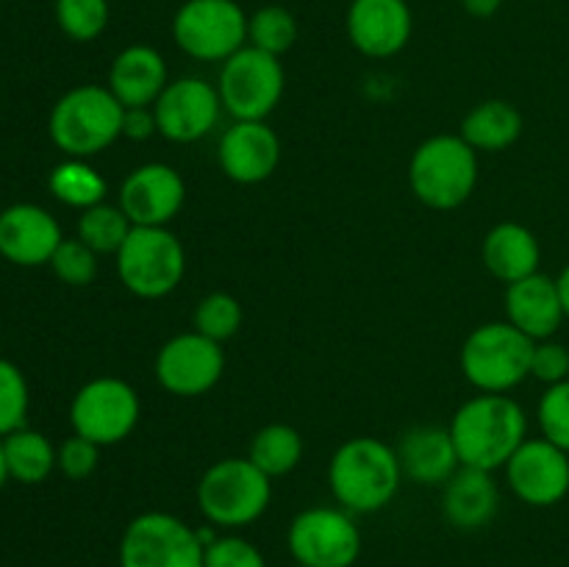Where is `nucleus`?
I'll return each mask as SVG.
<instances>
[{
    "instance_id": "obj_1",
    "label": "nucleus",
    "mask_w": 569,
    "mask_h": 567,
    "mask_svg": "<svg viewBox=\"0 0 569 567\" xmlns=\"http://www.w3.org/2000/svg\"><path fill=\"white\" fill-rule=\"evenodd\" d=\"M448 428L461 465L495 472L528 439V415L511 395L481 392L456 409Z\"/></svg>"
},
{
    "instance_id": "obj_2",
    "label": "nucleus",
    "mask_w": 569,
    "mask_h": 567,
    "mask_svg": "<svg viewBox=\"0 0 569 567\" xmlns=\"http://www.w3.org/2000/svg\"><path fill=\"white\" fill-rule=\"evenodd\" d=\"M403 470L398 448L376 437L345 439L328 465V487L333 500L350 515H372L398 495Z\"/></svg>"
},
{
    "instance_id": "obj_3",
    "label": "nucleus",
    "mask_w": 569,
    "mask_h": 567,
    "mask_svg": "<svg viewBox=\"0 0 569 567\" xmlns=\"http://www.w3.org/2000/svg\"><path fill=\"white\" fill-rule=\"evenodd\" d=\"M126 106L100 83H81L56 100L48 131L56 148L70 159H92L122 137Z\"/></svg>"
},
{
    "instance_id": "obj_4",
    "label": "nucleus",
    "mask_w": 569,
    "mask_h": 567,
    "mask_svg": "<svg viewBox=\"0 0 569 567\" xmlns=\"http://www.w3.org/2000/svg\"><path fill=\"white\" fill-rule=\"evenodd\" d=\"M478 183V150L461 133H437L417 145L409 159V187L422 206L453 211L470 200Z\"/></svg>"
},
{
    "instance_id": "obj_5",
    "label": "nucleus",
    "mask_w": 569,
    "mask_h": 567,
    "mask_svg": "<svg viewBox=\"0 0 569 567\" xmlns=\"http://www.w3.org/2000/svg\"><path fill=\"white\" fill-rule=\"evenodd\" d=\"M194 498L206 523L217 528H244L270 509L272 478L248 456H228L206 467Z\"/></svg>"
},
{
    "instance_id": "obj_6",
    "label": "nucleus",
    "mask_w": 569,
    "mask_h": 567,
    "mask_svg": "<svg viewBox=\"0 0 569 567\" xmlns=\"http://www.w3.org/2000/svg\"><path fill=\"white\" fill-rule=\"evenodd\" d=\"M533 345L509 320L483 322L461 345V372L478 392L509 395L531 376Z\"/></svg>"
},
{
    "instance_id": "obj_7",
    "label": "nucleus",
    "mask_w": 569,
    "mask_h": 567,
    "mask_svg": "<svg viewBox=\"0 0 569 567\" xmlns=\"http://www.w3.org/2000/svg\"><path fill=\"white\" fill-rule=\"evenodd\" d=\"M114 259L122 287L142 300L176 292L187 272V250L167 226H133Z\"/></svg>"
},
{
    "instance_id": "obj_8",
    "label": "nucleus",
    "mask_w": 569,
    "mask_h": 567,
    "mask_svg": "<svg viewBox=\"0 0 569 567\" xmlns=\"http://www.w3.org/2000/svg\"><path fill=\"white\" fill-rule=\"evenodd\" d=\"M287 72L278 56L244 44L220 64L217 92L233 120H267L281 103Z\"/></svg>"
},
{
    "instance_id": "obj_9",
    "label": "nucleus",
    "mask_w": 569,
    "mask_h": 567,
    "mask_svg": "<svg viewBox=\"0 0 569 567\" xmlns=\"http://www.w3.org/2000/svg\"><path fill=\"white\" fill-rule=\"evenodd\" d=\"M120 567H203L198 528L170 511H142L126 526L117 550Z\"/></svg>"
},
{
    "instance_id": "obj_10",
    "label": "nucleus",
    "mask_w": 569,
    "mask_h": 567,
    "mask_svg": "<svg viewBox=\"0 0 569 567\" xmlns=\"http://www.w3.org/2000/svg\"><path fill=\"white\" fill-rule=\"evenodd\" d=\"M248 17L237 0H183L172 39L194 61H226L248 44Z\"/></svg>"
},
{
    "instance_id": "obj_11",
    "label": "nucleus",
    "mask_w": 569,
    "mask_h": 567,
    "mask_svg": "<svg viewBox=\"0 0 569 567\" xmlns=\"http://www.w3.org/2000/svg\"><path fill=\"white\" fill-rule=\"evenodd\" d=\"M142 404L126 378L98 376L83 384L70 404L72 434L92 439L100 448L126 442L139 426Z\"/></svg>"
},
{
    "instance_id": "obj_12",
    "label": "nucleus",
    "mask_w": 569,
    "mask_h": 567,
    "mask_svg": "<svg viewBox=\"0 0 569 567\" xmlns=\"http://www.w3.org/2000/svg\"><path fill=\"white\" fill-rule=\"evenodd\" d=\"M287 548L295 565L353 567L361 556V531L342 506H309L289 523Z\"/></svg>"
},
{
    "instance_id": "obj_13",
    "label": "nucleus",
    "mask_w": 569,
    "mask_h": 567,
    "mask_svg": "<svg viewBox=\"0 0 569 567\" xmlns=\"http://www.w3.org/2000/svg\"><path fill=\"white\" fill-rule=\"evenodd\" d=\"M156 381L176 398H200L220 384L226 372L222 345L198 331H183L167 339L153 361Z\"/></svg>"
},
{
    "instance_id": "obj_14",
    "label": "nucleus",
    "mask_w": 569,
    "mask_h": 567,
    "mask_svg": "<svg viewBox=\"0 0 569 567\" xmlns=\"http://www.w3.org/2000/svg\"><path fill=\"white\" fill-rule=\"evenodd\" d=\"M220 111L226 109H222L217 83H209L198 76L170 81L153 103L159 133L176 145H189L209 137L220 122Z\"/></svg>"
},
{
    "instance_id": "obj_15",
    "label": "nucleus",
    "mask_w": 569,
    "mask_h": 567,
    "mask_svg": "<svg viewBox=\"0 0 569 567\" xmlns=\"http://www.w3.org/2000/svg\"><path fill=\"white\" fill-rule=\"evenodd\" d=\"M503 470L509 489L526 506L548 509L569 495V454L545 437H528Z\"/></svg>"
},
{
    "instance_id": "obj_16",
    "label": "nucleus",
    "mask_w": 569,
    "mask_h": 567,
    "mask_svg": "<svg viewBox=\"0 0 569 567\" xmlns=\"http://www.w3.org/2000/svg\"><path fill=\"white\" fill-rule=\"evenodd\" d=\"M183 200L187 183L181 172L164 161H148L122 178L117 203L133 226H170L183 209Z\"/></svg>"
},
{
    "instance_id": "obj_17",
    "label": "nucleus",
    "mask_w": 569,
    "mask_h": 567,
    "mask_svg": "<svg viewBox=\"0 0 569 567\" xmlns=\"http://www.w3.org/2000/svg\"><path fill=\"white\" fill-rule=\"evenodd\" d=\"M345 31L367 59H392L415 33V14L409 0H350Z\"/></svg>"
},
{
    "instance_id": "obj_18",
    "label": "nucleus",
    "mask_w": 569,
    "mask_h": 567,
    "mask_svg": "<svg viewBox=\"0 0 569 567\" xmlns=\"http://www.w3.org/2000/svg\"><path fill=\"white\" fill-rule=\"evenodd\" d=\"M217 161L233 183L253 187L267 181L281 165V139L267 120H233L222 131Z\"/></svg>"
},
{
    "instance_id": "obj_19",
    "label": "nucleus",
    "mask_w": 569,
    "mask_h": 567,
    "mask_svg": "<svg viewBox=\"0 0 569 567\" xmlns=\"http://www.w3.org/2000/svg\"><path fill=\"white\" fill-rule=\"evenodd\" d=\"M59 220L37 203H14L0 211V256L17 267L50 265L61 245Z\"/></svg>"
},
{
    "instance_id": "obj_20",
    "label": "nucleus",
    "mask_w": 569,
    "mask_h": 567,
    "mask_svg": "<svg viewBox=\"0 0 569 567\" xmlns=\"http://www.w3.org/2000/svg\"><path fill=\"white\" fill-rule=\"evenodd\" d=\"M506 320L520 328L533 342L550 339L565 322V306H561L556 278L545 272L520 278L506 287Z\"/></svg>"
},
{
    "instance_id": "obj_21",
    "label": "nucleus",
    "mask_w": 569,
    "mask_h": 567,
    "mask_svg": "<svg viewBox=\"0 0 569 567\" xmlns=\"http://www.w3.org/2000/svg\"><path fill=\"white\" fill-rule=\"evenodd\" d=\"M167 83H170V70L164 56L153 44H128L111 61L106 87L126 109H142L159 100Z\"/></svg>"
},
{
    "instance_id": "obj_22",
    "label": "nucleus",
    "mask_w": 569,
    "mask_h": 567,
    "mask_svg": "<svg viewBox=\"0 0 569 567\" xmlns=\"http://www.w3.org/2000/svg\"><path fill=\"white\" fill-rule=\"evenodd\" d=\"M500 509L498 481L489 470L461 465L442 484V515L459 531H478L489 526Z\"/></svg>"
},
{
    "instance_id": "obj_23",
    "label": "nucleus",
    "mask_w": 569,
    "mask_h": 567,
    "mask_svg": "<svg viewBox=\"0 0 569 567\" xmlns=\"http://www.w3.org/2000/svg\"><path fill=\"white\" fill-rule=\"evenodd\" d=\"M398 459L403 478H411L422 487H442L461 467L450 428L415 426L400 437Z\"/></svg>"
},
{
    "instance_id": "obj_24",
    "label": "nucleus",
    "mask_w": 569,
    "mask_h": 567,
    "mask_svg": "<svg viewBox=\"0 0 569 567\" xmlns=\"http://www.w3.org/2000/svg\"><path fill=\"white\" fill-rule=\"evenodd\" d=\"M481 259L483 267L509 287V284L520 281V278L539 272L542 248H539V239L531 228L522 226V222L506 220L489 228L481 245Z\"/></svg>"
},
{
    "instance_id": "obj_25",
    "label": "nucleus",
    "mask_w": 569,
    "mask_h": 567,
    "mask_svg": "<svg viewBox=\"0 0 569 567\" xmlns=\"http://www.w3.org/2000/svg\"><path fill=\"white\" fill-rule=\"evenodd\" d=\"M459 133L478 153H500L520 139L522 115L509 100H483L467 111Z\"/></svg>"
},
{
    "instance_id": "obj_26",
    "label": "nucleus",
    "mask_w": 569,
    "mask_h": 567,
    "mask_svg": "<svg viewBox=\"0 0 569 567\" xmlns=\"http://www.w3.org/2000/svg\"><path fill=\"white\" fill-rule=\"evenodd\" d=\"M303 437L287 422H267L250 439L248 459L270 478L289 476L303 461Z\"/></svg>"
},
{
    "instance_id": "obj_27",
    "label": "nucleus",
    "mask_w": 569,
    "mask_h": 567,
    "mask_svg": "<svg viewBox=\"0 0 569 567\" xmlns=\"http://www.w3.org/2000/svg\"><path fill=\"white\" fill-rule=\"evenodd\" d=\"M48 189L59 203L78 211H87L92 206L103 203L106 192H109V183L89 165V159H70L67 156L64 161H59L50 170Z\"/></svg>"
},
{
    "instance_id": "obj_28",
    "label": "nucleus",
    "mask_w": 569,
    "mask_h": 567,
    "mask_svg": "<svg viewBox=\"0 0 569 567\" xmlns=\"http://www.w3.org/2000/svg\"><path fill=\"white\" fill-rule=\"evenodd\" d=\"M9 476L20 484H42L56 470V448L44 434L33 428H17L3 437Z\"/></svg>"
},
{
    "instance_id": "obj_29",
    "label": "nucleus",
    "mask_w": 569,
    "mask_h": 567,
    "mask_svg": "<svg viewBox=\"0 0 569 567\" xmlns=\"http://www.w3.org/2000/svg\"><path fill=\"white\" fill-rule=\"evenodd\" d=\"M133 222L128 220L126 211L120 209V203H98L92 209L81 211L78 217V233L76 237L81 242H87L94 253H114L122 248V242L131 233Z\"/></svg>"
},
{
    "instance_id": "obj_30",
    "label": "nucleus",
    "mask_w": 569,
    "mask_h": 567,
    "mask_svg": "<svg viewBox=\"0 0 569 567\" xmlns=\"http://www.w3.org/2000/svg\"><path fill=\"white\" fill-rule=\"evenodd\" d=\"M295 42H298V20L287 6H261L248 17V44L253 48L281 59L295 48Z\"/></svg>"
},
{
    "instance_id": "obj_31",
    "label": "nucleus",
    "mask_w": 569,
    "mask_h": 567,
    "mask_svg": "<svg viewBox=\"0 0 569 567\" xmlns=\"http://www.w3.org/2000/svg\"><path fill=\"white\" fill-rule=\"evenodd\" d=\"M244 311L233 295L228 292H209L198 306H194L192 315V331L203 334V337L214 339V342H226V339L237 337V331L242 328Z\"/></svg>"
},
{
    "instance_id": "obj_32",
    "label": "nucleus",
    "mask_w": 569,
    "mask_h": 567,
    "mask_svg": "<svg viewBox=\"0 0 569 567\" xmlns=\"http://www.w3.org/2000/svg\"><path fill=\"white\" fill-rule=\"evenodd\" d=\"M109 0H56V22L72 42H94L109 28Z\"/></svg>"
},
{
    "instance_id": "obj_33",
    "label": "nucleus",
    "mask_w": 569,
    "mask_h": 567,
    "mask_svg": "<svg viewBox=\"0 0 569 567\" xmlns=\"http://www.w3.org/2000/svg\"><path fill=\"white\" fill-rule=\"evenodd\" d=\"M28 404L31 392L22 370L14 361L0 359V439L26 426Z\"/></svg>"
},
{
    "instance_id": "obj_34",
    "label": "nucleus",
    "mask_w": 569,
    "mask_h": 567,
    "mask_svg": "<svg viewBox=\"0 0 569 567\" xmlns=\"http://www.w3.org/2000/svg\"><path fill=\"white\" fill-rule=\"evenodd\" d=\"M50 267H53L56 278L67 287H89L98 276V253L78 237H64L56 248L53 259H50Z\"/></svg>"
},
{
    "instance_id": "obj_35",
    "label": "nucleus",
    "mask_w": 569,
    "mask_h": 567,
    "mask_svg": "<svg viewBox=\"0 0 569 567\" xmlns=\"http://www.w3.org/2000/svg\"><path fill=\"white\" fill-rule=\"evenodd\" d=\"M537 422L548 442L569 454V378L545 389L537 406Z\"/></svg>"
},
{
    "instance_id": "obj_36",
    "label": "nucleus",
    "mask_w": 569,
    "mask_h": 567,
    "mask_svg": "<svg viewBox=\"0 0 569 567\" xmlns=\"http://www.w3.org/2000/svg\"><path fill=\"white\" fill-rule=\"evenodd\" d=\"M203 567H267V559L250 539L220 534L203 548Z\"/></svg>"
},
{
    "instance_id": "obj_37",
    "label": "nucleus",
    "mask_w": 569,
    "mask_h": 567,
    "mask_svg": "<svg viewBox=\"0 0 569 567\" xmlns=\"http://www.w3.org/2000/svg\"><path fill=\"white\" fill-rule=\"evenodd\" d=\"M100 465V445H94L92 439H83L78 434L67 437L64 442L56 448V467L64 472L72 481H83V478L92 476Z\"/></svg>"
},
{
    "instance_id": "obj_38",
    "label": "nucleus",
    "mask_w": 569,
    "mask_h": 567,
    "mask_svg": "<svg viewBox=\"0 0 569 567\" xmlns=\"http://www.w3.org/2000/svg\"><path fill=\"white\" fill-rule=\"evenodd\" d=\"M531 376L537 378V381H542L545 387L567 381L569 378V348L567 345L556 342L553 337L539 339V342L533 345Z\"/></svg>"
},
{
    "instance_id": "obj_39",
    "label": "nucleus",
    "mask_w": 569,
    "mask_h": 567,
    "mask_svg": "<svg viewBox=\"0 0 569 567\" xmlns=\"http://www.w3.org/2000/svg\"><path fill=\"white\" fill-rule=\"evenodd\" d=\"M153 133H159L153 106H142V109H126V117H122V137L131 139V142H148Z\"/></svg>"
},
{
    "instance_id": "obj_40",
    "label": "nucleus",
    "mask_w": 569,
    "mask_h": 567,
    "mask_svg": "<svg viewBox=\"0 0 569 567\" xmlns=\"http://www.w3.org/2000/svg\"><path fill=\"white\" fill-rule=\"evenodd\" d=\"M461 6L476 20H489V17H495L503 9V0H461Z\"/></svg>"
},
{
    "instance_id": "obj_41",
    "label": "nucleus",
    "mask_w": 569,
    "mask_h": 567,
    "mask_svg": "<svg viewBox=\"0 0 569 567\" xmlns=\"http://www.w3.org/2000/svg\"><path fill=\"white\" fill-rule=\"evenodd\" d=\"M556 287H559V298H561V306H565V317H569V261L565 265V270L556 276Z\"/></svg>"
},
{
    "instance_id": "obj_42",
    "label": "nucleus",
    "mask_w": 569,
    "mask_h": 567,
    "mask_svg": "<svg viewBox=\"0 0 569 567\" xmlns=\"http://www.w3.org/2000/svg\"><path fill=\"white\" fill-rule=\"evenodd\" d=\"M9 465H6V450H3V439H0V489L6 487V481H9Z\"/></svg>"
},
{
    "instance_id": "obj_43",
    "label": "nucleus",
    "mask_w": 569,
    "mask_h": 567,
    "mask_svg": "<svg viewBox=\"0 0 569 567\" xmlns=\"http://www.w3.org/2000/svg\"><path fill=\"white\" fill-rule=\"evenodd\" d=\"M292 567H303V565H292Z\"/></svg>"
}]
</instances>
